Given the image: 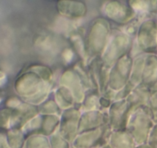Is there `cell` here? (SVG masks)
Listing matches in <instances>:
<instances>
[{"label": "cell", "instance_id": "obj_5", "mask_svg": "<svg viewBox=\"0 0 157 148\" xmlns=\"http://www.w3.org/2000/svg\"><path fill=\"white\" fill-rule=\"evenodd\" d=\"M6 82V75L2 71H0V86Z\"/></svg>", "mask_w": 157, "mask_h": 148}, {"label": "cell", "instance_id": "obj_9", "mask_svg": "<svg viewBox=\"0 0 157 148\" xmlns=\"http://www.w3.org/2000/svg\"><path fill=\"white\" fill-rule=\"evenodd\" d=\"M73 148H75V147H73Z\"/></svg>", "mask_w": 157, "mask_h": 148}, {"label": "cell", "instance_id": "obj_1", "mask_svg": "<svg viewBox=\"0 0 157 148\" xmlns=\"http://www.w3.org/2000/svg\"><path fill=\"white\" fill-rule=\"evenodd\" d=\"M9 110H2L0 111V127L7 128L9 126Z\"/></svg>", "mask_w": 157, "mask_h": 148}, {"label": "cell", "instance_id": "obj_4", "mask_svg": "<svg viewBox=\"0 0 157 148\" xmlns=\"http://www.w3.org/2000/svg\"><path fill=\"white\" fill-rule=\"evenodd\" d=\"M0 148H10L3 134H0Z\"/></svg>", "mask_w": 157, "mask_h": 148}, {"label": "cell", "instance_id": "obj_6", "mask_svg": "<svg viewBox=\"0 0 157 148\" xmlns=\"http://www.w3.org/2000/svg\"><path fill=\"white\" fill-rule=\"evenodd\" d=\"M136 148H152V147H150V145H148V144H144V145L137 146V147Z\"/></svg>", "mask_w": 157, "mask_h": 148}, {"label": "cell", "instance_id": "obj_8", "mask_svg": "<svg viewBox=\"0 0 157 148\" xmlns=\"http://www.w3.org/2000/svg\"><path fill=\"white\" fill-rule=\"evenodd\" d=\"M0 102H1V98H0Z\"/></svg>", "mask_w": 157, "mask_h": 148}, {"label": "cell", "instance_id": "obj_7", "mask_svg": "<svg viewBox=\"0 0 157 148\" xmlns=\"http://www.w3.org/2000/svg\"><path fill=\"white\" fill-rule=\"evenodd\" d=\"M103 148H111V147H110V145H106V146H104V147Z\"/></svg>", "mask_w": 157, "mask_h": 148}, {"label": "cell", "instance_id": "obj_2", "mask_svg": "<svg viewBox=\"0 0 157 148\" xmlns=\"http://www.w3.org/2000/svg\"><path fill=\"white\" fill-rule=\"evenodd\" d=\"M147 144L152 148H157V123L151 130Z\"/></svg>", "mask_w": 157, "mask_h": 148}, {"label": "cell", "instance_id": "obj_3", "mask_svg": "<svg viewBox=\"0 0 157 148\" xmlns=\"http://www.w3.org/2000/svg\"><path fill=\"white\" fill-rule=\"evenodd\" d=\"M151 107L152 114H153V119L155 122L157 123V92L153 95L151 98Z\"/></svg>", "mask_w": 157, "mask_h": 148}]
</instances>
